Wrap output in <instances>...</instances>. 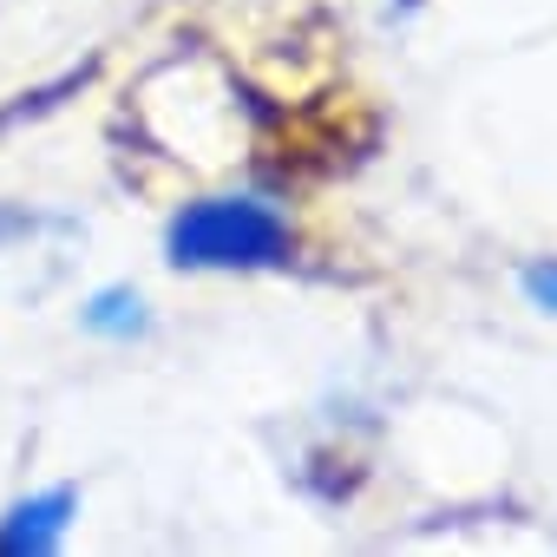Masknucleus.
<instances>
[{"label":"nucleus","mask_w":557,"mask_h":557,"mask_svg":"<svg viewBox=\"0 0 557 557\" xmlns=\"http://www.w3.org/2000/svg\"><path fill=\"white\" fill-rule=\"evenodd\" d=\"M289 249V216L262 197H197L164 223L171 269H283Z\"/></svg>","instance_id":"obj_1"},{"label":"nucleus","mask_w":557,"mask_h":557,"mask_svg":"<svg viewBox=\"0 0 557 557\" xmlns=\"http://www.w3.org/2000/svg\"><path fill=\"white\" fill-rule=\"evenodd\" d=\"M524 296L557 315V262H531V269H524Z\"/></svg>","instance_id":"obj_4"},{"label":"nucleus","mask_w":557,"mask_h":557,"mask_svg":"<svg viewBox=\"0 0 557 557\" xmlns=\"http://www.w3.org/2000/svg\"><path fill=\"white\" fill-rule=\"evenodd\" d=\"M79 322H86L92 335H106V342H138V335L151 329L145 296H138L132 283H106V289H92L86 309H79Z\"/></svg>","instance_id":"obj_3"},{"label":"nucleus","mask_w":557,"mask_h":557,"mask_svg":"<svg viewBox=\"0 0 557 557\" xmlns=\"http://www.w3.org/2000/svg\"><path fill=\"white\" fill-rule=\"evenodd\" d=\"M73 511H79V492L73 485H53V492H34L21 498L8 518H0V557H53L73 531Z\"/></svg>","instance_id":"obj_2"}]
</instances>
